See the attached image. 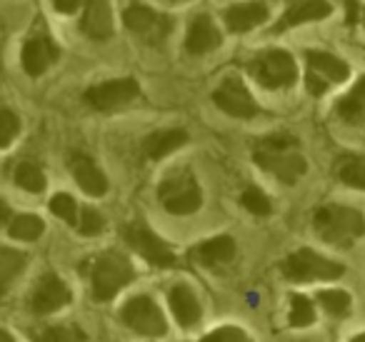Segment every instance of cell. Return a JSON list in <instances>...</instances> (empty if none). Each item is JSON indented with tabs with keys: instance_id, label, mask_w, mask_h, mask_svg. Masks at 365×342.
Returning a JSON list of instances; mask_svg holds the SVG:
<instances>
[{
	"instance_id": "cb8c5ba5",
	"label": "cell",
	"mask_w": 365,
	"mask_h": 342,
	"mask_svg": "<svg viewBox=\"0 0 365 342\" xmlns=\"http://www.w3.org/2000/svg\"><path fill=\"white\" fill-rule=\"evenodd\" d=\"M43 230H46V222H43L38 215H18V217H13L11 227H8L11 237L26 240V242L38 240V237L43 235Z\"/></svg>"
},
{
	"instance_id": "d6986e66",
	"label": "cell",
	"mask_w": 365,
	"mask_h": 342,
	"mask_svg": "<svg viewBox=\"0 0 365 342\" xmlns=\"http://www.w3.org/2000/svg\"><path fill=\"white\" fill-rule=\"evenodd\" d=\"M188 142V133L182 128H168V130H155L145 138L143 142V150L150 160H160V157L175 152L178 147H182Z\"/></svg>"
},
{
	"instance_id": "8d00e7d4",
	"label": "cell",
	"mask_w": 365,
	"mask_h": 342,
	"mask_svg": "<svg viewBox=\"0 0 365 342\" xmlns=\"http://www.w3.org/2000/svg\"><path fill=\"white\" fill-rule=\"evenodd\" d=\"M305 88H308V93H313V95H323V93L328 90V81H323V78L310 71L308 76H305Z\"/></svg>"
},
{
	"instance_id": "ffe728a7",
	"label": "cell",
	"mask_w": 365,
	"mask_h": 342,
	"mask_svg": "<svg viewBox=\"0 0 365 342\" xmlns=\"http://www.w3.org/2000/svg\"><path fill=\"white\" fill-rule=\"evenodd\" d=\"M305 61H308L310 71H313L315 76H320L328 83H343V81H348V76H350L348 63H343L338 56H333V53L308 51L305 53Z\"/></svg>"
},
{
	"instance_id": "6da1fadb",
	"label": "cell",
	"mask_w": 365,
	"mask_h": 342,
	"mask_svg": "<svg viewBox=\"0 0 365 342\" xmlns=\"http://www.w3.org/2000/svg\"><path fill=\"white\" fill-rule=\"evenodd\" d=\"M318 235L325 242H333V245L348 247L353 240H358L365 232V220L358 210L343 205H325L315 212L313 220Z\"/></svg>"
},
{
	"instance_id": "484cf974",
	"label": "cell",
	"mask_w": 365,
	"mask_h": 342,
	"mask_svg": "<svg viewBox=\"0 0 365 342\" xmlns=\"http://www.w3.org/2000/svg\"><path fill=\"white\" fill-rule=\"evenodd\" d=\"M16 182L28 192H43L46 190V175L38 165L33 162H23L16 170Z\"/></svg>"
},
{
	"instance_id": "7c38bea8",
	"label": "cell",
	"mask_w": 365,
	"mask_h": 342,
	"mask_svg": "<svg viewBox=\"0 0 365 342\" xmlns=\"http://www.w3.org/2000/svg\"><path fill=\"white\" fill-rule=\"evenodd\" d=\"M71 302V290L58 275H46L38 280L36 290L31 297V307L38 315H51V312L61 310L63 305Z\"/></svg>"
},
{
	"instance_id": "2e32d148",
	"label": "cell",
	"mask_w": 365,
	"mask_h": 342,
	"mask_svg": "<svg viewBox=\"0 0 365 342\" xmlns=\"http://www.w3.org/2000/svg\"><path fill=\"white\" fill-rule=\"evenodd\" d=\"M71 170H73V177L76 182L81 185L83 192L93 197H101L108 192V177L103 175V170L86 155H76L71 160Z\"/></svg>"
},
{
	"instance_id": "44dd1931",
	"label": "cell",
	"mask_w": 365,
	"mask_h": 342,
	"mask_svg": "<svg viewBox=\"0 0 365 342\" xmlns=\"http://www.w3.org/2000/svg\"><path fill=\"white\" fill-rule=\"evenodd\" d=\"M170 300V310L175 315V320L180 322L182 327H193L195 322L200 320V302L198 297L193 295V290L185 285H175L168 295Z\"/></svg>"
},
{
	"instance_id": "4fadbf2b",
	"label": "cell",
	"mask_w": 365,
	"mask_h": 342,
	"mask_svg": "<svg viewBox=\"0 0 365 342\" xmlns=\"http://www.w3.org/2000/svg\"><path fill=\"white\" fill-rule=\"evenodd\" d=\"M225 26L230 33H245L253 28L263 26L268 21V6L260 0H248V3H238L225 11Z\"/></svg>"
},
{
	"instance_id": "ab89813d",
	"label": "cell",
	"mask_w": 365,
	"mask_h": 342,
	"mask_svg": "<svg viewBox=\"0 0 365 342\" xmlns=\"http://www.w3.org/2000/svg\"><path fill=\"white\" fill-rule=\"evenodd\" d=\"M8 220H11V210H8L6 202L0 200V225H6Z\"/></svg>"
},
{
	"instance_id": "7a4b0ae2",
	"label": "cell",
	"mask_w": 365,
	"mask_h": 342,
	"mask_svg": "<svg viewBox=\"0 0 365 342\" xmlns=\"http://www.w3.org/2000/svg\"><path fill=\"white\" fill-rule=\"evenodd\" d=\"M133 280V267L120 252H103L93 262V295L96 300H113Z\"/></svg>"
},
{
	"instance_id": "7bdbcfd3",
	"label": "cell",
	"mask_w": 365,
	"mask_h": 342,
	"mask_svg": "<svg viewBox=\"0 0 365 342\" xmlns=\"http://www.w3.org/2000/svg\"><path fill=\"white\" fill-rule=\"evenodd\" d=\"M353 342H365V332H363V335H358V337H355Z\"/></svg>"
},
{
	"instance_id": "9c48e42d",
	"label": "cell",
	"mask_w": 365,
	"mask_h": 342,
	"mask_svg": "<svg viewBox=\"0 0 365 342\" xmlns=\"http://www.w3.org/2000/svg\"><path fill=\"white\" fill-rule=\"evenodd\" d=\"M255 162H258L263 170L273 172L285 185H293V182L300 180V177L305 175V170H308V162L303 160V155L290 152V150H263V147H258V150H255Z\"/></svg>"
},
{
	"instance_id": "30bf717a",
	"label": "cell",
	"mask_w": 365,
	"mask_h": 342,
	"mask_svg": "<svg viewBox=\"0 0 365 342\" xmlns=\"http://www.w3.org/2000/svg\"><path fill=\"white\" fill-rule=\"evenodd\" d=\"M213 103L233 118H255L260 110L255 98L250 95L248 88L238 78H228V81L220 83V88L213 93Z\"/></svg>"
},
{
	"instance_id": "3957f363",
	"label": "cell",
	"mask_w": 365,
	"mask_h": 342,
	"mask_svg": "<svg viewBox=\"0 0 365 342\" xmlns=\"http://www.w3.org/2000/svg\"><path fill=\"white\" fill-rule=\"evenodd\" d=\"M345 267L313 250H298L283 262V275L295 282L308 280H338L343 277Z\"/></svg>"
},
{
	"instance_id": "e575fe53",
	"label": "cell",
	"mask_w": 365,
	"mask_h": 342,
	"mask_svg": "<svg viewBox=\"0 0 365 342\" xmlns=\"http://www.w3.org/2000/svg\"><path fill=\"white\" fill-rule=\"evenodd\" d=\"M43 342H83V332L78 327H51L43 332Z\"/></svg>"
},
{
	"instance_id": "d6a6232c",
	"label": "cell",
	"mask_w": 365,
	"mask_h": 342,
	"mask_svg": "<svg viewBox=\"0 0 365 342\" xmlns=\"http://www.w3.org/2000/svg\"><path fill=\"white\" fill-rule=\"evenodd\" d=\"M103 227H106V220H103V215L98 210H93V207H86V210L81 212V222H78V230H81L83 235H88V237L101 235Z\"/></svg>"
},
{
	"instance_id": "f546056e",
	"label": "cell",
	"mask_w": 365,
	"mask_h": 342,
	"mask_svg": "<svg viewBox=\"0 0 365 342\" xmlns=\"http://www.w3.org/2000/svg\"><path fill=\"white\" fill-rule=\"evenodd\" d=\"M338 115L343 118L348 125H363L365 123V108L360 105L353 95H345L338 100Z\"/></svg>"
},
{
	"instance_id": "60d3db41",
	"label": "cell",
	"mask_w": 365,
	"mask_h": 342,
	"mask_svg": "<svg viewBox=\"0 0 365 342\" xmlns=\"http://www.w3.org/2000/svg\"><path fill=\"white\" fill-rule=\"evenodd\" d=\"M355 18H358V8H355V0H350V6H348V23H355Z\"/></svg>"
},
{
	"instance_id": "5b68a950",
	"label": "cell",
	"mask_w": 365,
	"mask_h": 342,
	"mask_svg": "<svg viewBox=\"0 0 365 342\" xmlns=\"http://www.w3.org/2000/svg\"><path fill=\"white\" fill-rule=\"evenodd\" d=\"M120 320L130 330H135L138 335H145V337H160L168 332V322L163 317L160 307L148 295H138L133 300H128L120 310Z\"/></svg>"
},
{
	"instance_id": "74e56055",
	"label": "cell",
	"mask_w": 365,
	"mask_h": 342,
	"mask_svg": "<svg viewBox=\"0 0 365 342\" xmlns=\"http://www.w3.org/2000/svg\"><path fill=\"white\" fill-rule=\"evenodd\" d=\"M53 6H56L58 13H66V16H71V13L78 11L81 0H53Z\"/></svg>"
},
{
	"instance_id": "83f0119b",
	"label": "cell",
	"mask_w": 365,
	"mask_h": 342,
	"mask_svg": "<svg viewBox=\"0 0 365 342\" xmlns=\"http://www.w3.org/2000/svg\"><path fill=\"white\" fill-rule=\"evenodd\" d=\"M318 302L325 307V312H330L335 317L348 315L350 310V295L345 290H320Z\"/></svg>"
},
{
	"instance_id": "836d02e7",
	"label": "cell",
	"mask_w": 365,
	"mask_h": 342,
	"mask_svg": "<svg viewBox=\"0 0 365 342\" xmlns=\"http://www.w3.org/2000/svg\"><path fill=\"white\" fill-rule=\"evenodd\" d=\"M200 342H253V340L240 327H218L210 335H205Z\"/></svg>"
},
{
	"instance_id": "e0dca14e",
	"label": "cell",
	"mask_w": 365,
	"mask_h": 342,
	"mask_svg": "<svg viewBox=\"0 0 365 342\" xmlns=\"http://www.w3.org/2000/svg\"><path fill=\"white\" fill-rule=\"evenodd\" d=\"M220 46V33L218 28L213 26L208 16H198L193 21L188 31V38H185V51L190 56H203V53H210Z\"/></svg>"
},
{
	"instance_id": "277c9868",
	"label": "cell",
	"mask_w": 365,
	"mask_h": 342,
	"mask_svg": "<svg viewBox=\"0 0 365 342\" xmlns=\"http://www.w3.org/2000/svg\"><path fill=\"white\" fill-rule=\"evenodd\" d=\"M250 73L263 88H288L298 78V66L285 51H263L250 63Z\"/></svg>"
},
{
	"instance_id": "f6af8a7d",
	"label": "cell",
	"mask_w": 365,
	"mask_h": 342,
	"mask_svg": "<svg viewBox=\"0 0 365 342\" xmlns=\"http://www.w3.org/2000/svg\"><path fill=\"white\" fill-rule=\"evenodd\" d=\"M170 3H182V0H170Z\"/></svg>"
},
{
	"instance_id": "f35d334b",
	"label": "cell",
	"mask_w": 365,
	"mask_h": 342,
	"mask_svg": "<svg viewBox=\"0 0 365 342\" xmlns=\"http://www.w3.org/2000/svg\"><path fill=\"white\" fill-rule=\"evenodd\" d=\"M350 95H353L355 100H358L360 105L365 108V78H360V81L355 83V88H353V93H350Z\"/></svg>"
},
{
	"instance_id": "4316f807",
	"label": "cell",
	"mask_w": 365,
	"mask_h": 342,
	"mask_svg": "<svg viewBox=\"0 0 365 342\" xmlns=\"http://www.w3.org/2000/svg\"><path fill=\"white\" fill-rule=\"evenodd\" d=\"M315 320L313 302L305 295H290V325L293 327H308Z\"/></svg>"
},
{
	"instance_id": "9a60e30c",
	"label": "cell",
	"mask_w": 365,
	"mask_h": 342,
	"mask_svg": "<svg viewBox=\"0 0 365 342\" xmlns=\"http://www.w3.org/2000/svg\"><path fill=\"white\" fill-rule=\"evenodd\" d=\"M58 61V48L53 46L48 38L38 36L23 46V68H26L28 76L38 78Z\"/></svg>"
},
{
	"instance_id": "b9f144b4",
	"label": "cell",
	"mask_w": 365,
	"mask_h": 342,
	"mask_svg": "<svg viewBox=\"0 0 365 342\" xmlns=\"http://www.w3.org/2000/svg\"><path fill=\"white\" fill-rule=\"evenodd\" d=\"M0 342H13V337L6 330H0Z\"/></svg>"
},
{
	"instance_id": "ba28073f",
	"label": "cell",
	"mask_w": 365,
	"mask_h": 342,
	"mask_svg": "<svg viewBox=\"0 0 365 342\" xmlns=\"http://www.w3.org/2000/svg\"><path fill=\"white\" fill-rule=\"evenodd\" d=\"M160 202L173 215H193L203 202V195L190 175H175L160 185Z\"/></svg>"
},
{
	"instance_id": "603a6c76",
	"label": "cell",
	"mask_w": 365,
	"mask_h": 342,
	"mask_svg": "<svg viewBox=\"0 0 365 342\" xmlns=\"http://www.w3.org/2000/svg\"><path fill=\"white\" fill-rule=\"evenodd\" d=\"M23 270H26V255L11 247H0V292H6Z\"/></svg>"
},
{
	"instance_id": "4dcf8cb0",
	"label": "cell",
	"mask_w": 365,
	"mask_h": 342,
	"mask_svg": "<svg viewBox=\"0 0 365 342\" xmlns=\"http://www.w3.org/2000/svg\"><path fill=\"white\" fill-rule=\"evenodd\" d=\"M240 202H243L245 210L253 212V215H270L268 195H263L258 187H248V190L243 192V197H240Z\"/></svg>"
},
{
	"instance_id": "52a82bcc",
	"label": "cell",
	"mask_w": 365,
	"mask_h": 342,
	"mask_svg": "<svg viewBox=\"0 0 365 342\" xmlns=\"http://www.w3.org/2000/svg\"><path fill=\"white\" fill-rule=\"evenodd\" d=\"M123 23L130 33H135L143 43L148 46H158L163 43L173 31V21L168 16H160V13L150 11L145 6H130L123 13Z\"/></svg>"
},
{
	"instance_id": "d4e9b609",
	"label": "cell",
	"mask_w": 365,
	"mask_h": 342,
	"mask_svg": "<svg viewBox=\"0 0 365 342\" xmlns=\"http://www.w3.org/2000/svg\"><path fill=\"white\" fill-rule=\"evenodd\" d=\"M338 177L345 185L365 190V160H360V157H343L338 162Z\"/></svg>"
},
{
	"instance_id": "f1b7e54d",
	"label": "cell",
	"mask_w": 365,
	"mask_h": 342,
	"mask_svg": "<svg viewBox=\"0 0 365 342\" xmlns=\"http://www.w3.org/2000/svg\"><path fill=\"white\" fill-rule=\"evenodd\" d=\"M51 210H53V215H56V217L66 220L68 225H76V222H78V205H76V200H73L71 195H66V192H58V195L53 197Z\"/></svg>"
},
{
	"instance_id": "7402d4cb",
	"label": "cell",
	"mask_w": 365,
	"mask_h": 342,
	"mask_svg": "<svg viewBox=\"0 0 365 342\" xmlns=\"http://www.w3.org/2000/svg\"><path fill=\"white\" fill-rule=\"evenodd\" d=\"M235 255V242L228 235H218L213 240H205L203 245H198L195 257H198L203 265H223L230 257Z\"/></svg>"
},
{
	"instance_id": "1f68e13d",
	"label": "cell",
	"mask_w": 365,
	"mask_h": 342,
	"mask_svg": "<svg viewBox=\"0 0 365 342\" xmlns=\"http://www.w3.org/2000/svg\"><path fill=\"white\" fill-rule=\"evenodd\" d=\"M18 130H21V120H18L16 113L11 110H0V147H8L16 140Z\"/></svg>"
},
{
	"instance_id": "ac0fdd59",
	"label": "cell",
	"mask_w": 365,
	"mask_h": 342,
	"mask_svg": "<svg viewBox=\"0 0 365 342\" xmlns=\"http://www.w3.org/2000/svg\"><path fill=\"white\" fill-rule=\"evenodd\" d=\"M330 3L328 0H300L298 6H293L283 18L278 21L275 31H285V28L293 26H303V23H313V21H323V18L330 16Z\"/></svg>"
},
{
	"instance_id": "8fae6325",
	"label": "cell",
	"mask_w": 365,
	"mask_h": 342,
	"mask_svg": "<svg viewBox=\"0 0 365 342\" xmlns=\"http://www.w3.org/2000/svg\"><path fill=\"white\" fill-rule=\"evenodd\" d=\"M138 93H140V88L133 78H120V81H108L91 88L86 93V100L96 110H115V108H123L125 103L135 100Z\"/></svg>"
},
{
	"instance_id": "8992f818",
	"label": "cell",
	"mask_w": 365,
	"mask_h": 342,
	"mask_svg": "<svg viewBox=\"0 0 365 342\" xmlns=\"http://www.w3.org/2000/svg\"><path fill=\"white\" fill-rule=\"evenodd\" d=\"M123 237H125L128 245H130L143 260L150 262V265H158V267L175 265V255L170 252V247H168L143 220H135L123 227Z\"/></svg>"
},
{
	"instance_id": "ee69618b",
	"label": "cell",
	"mask_w": 365,
	"mask_h": 342,
	"mask_svg": "<svg viewBox=\"0 0 365 342\" xmlns=\"http://www.w3.org/2000/svg\"><path fill=\"white\" fill-rule=\"evenodd\" d=\"M363 26H365V8H363Z\"/></svg>"
},
{
	"instance_id": "d590c367",
	"label": "cell",
	"mask_w": 365,
	"mask_h": 342,
	"mask_svg": "<svg viewBox=\"0 0 365 342\" xmlns=\"http://www.w3.org/2000/svg\"><path fill=\"white\" fill-rule=\"evenodd\" d=\"M260 147H263V150H290V147H295V138L285 135V133H278V135L265 138V140L260 142Z\"/></svg>"
},
{
	"instance_id": "5bb4252c",
	"label": "cell",
	"mask_w": 365,
	"mask_h": 342,
	"mask_svg": "<svg viewBox=\"0 0 365 342\" xmlns=\"http://www.w3.org/2000/svg\"><path fill=\"white\" fill-rule=\"evenodd\" d=\"M81 28L93 41H108L113 36V13L108 0H88Z\"/></svg>"
}]
</instances>
